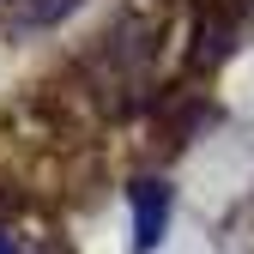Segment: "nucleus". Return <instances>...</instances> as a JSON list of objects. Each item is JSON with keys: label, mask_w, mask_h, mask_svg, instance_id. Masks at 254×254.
<instances>
[{"label": "nucleus", "mask_w": 254, "mask_h": 254, "mask_svg": "<svg viewBox=\"0 0 254 254\" xmlns=\"http://www.w3.org/2000/svg\"><path fill=\"white\" fill-rule=\"evenodd\" d=\"M79 0H18V12H12V24L18 30H37V24H49L55 12H73Z\"/></svg>", "instance_id": "obj_2"}, {"label": "nucleus", "mask_w": 254, "mask_h": 254, "mask_svg": "<svg viewBox=\"0 0 254 254\" xmlns=\"http://www.w3.org/2000/svg\"><path fill=\"white\" fill-rule=\"evenodd\" d=\"M164 218H170V188L164 182H139L133 188V248H157L164 236Z\"/></svg>", "instance_id": "obj_1"}, {"label": "nucleus", "mask_w": 254, "mask_h": 254, "mask_svg": "<svg viewBox=\"0 0 254 254\" xmlns=\"http://www.w3.org/2000/svg\"><path fill=\"white\" fill-rule=\"evenodd\" d=\"M0 254H24V242H18L12 230H0Z\"/></svg>", "instance_id": "obj_3"}]
</instances>
